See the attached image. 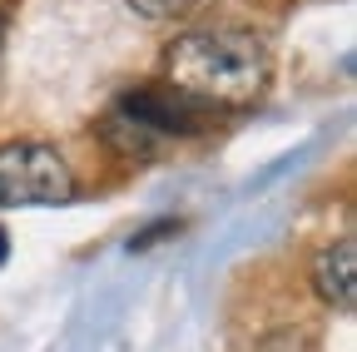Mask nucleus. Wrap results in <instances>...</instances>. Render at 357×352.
<instances>
[{
  "instance_id": "f257e3e1",
  "label": "nucleus",
  "mask_w": 357,
  "mask_h": 352,
  "mask_svg": "<svg viewBox=\"0 0 357 352\" xmlns=\"http://www.w3.org/2000/svg\"><path fill=\"white\" fill-rule=\"evenodd\" d=\"M273 60L263 35L243 25H199L184 30L164 50V79L174 95H184L204 109L213 105H253L263 95Z\"/></svg>"
},
{
  "instance_id": "f03ea898",
  "label": "nucleus",
  "mask_w": 357,
  "mask_h": 352,
  "mask_svg": "<svg viewBox=\"0 0 357 352\" xmlns=\"http://www.w3.org/2000/svg\"><path fill=\"white\" fill-rule=\"evenodd\" d=\"M70 199L75 174L55 144H0V208H45Z\"/></svg>"
},
{
  "instance_id": "7ed1b4c3",
  "label": "nucleus",
  "mask_w": 357,
  "mask_h": 352,
  "mask_svg": "<svg viewBox=\"0 0 357 352\" xmlns=\"http://www.w3.org/2000/svg\"><path fill=\"white\" fill-rule=\"evenodd\" d=\"M312 288L337 313H347L357 303V248H352V238H333L318 248V258H312Z\"/></svg>"
},
{
  "instance_id": "20e7f679",
  "label": "nucleus",
  "mask_w": 357,
  "mask_h": 352,
  "mask_svg": "<svg viewBox=\"0 0 357 352\" xmlns=\"http://www.w3.org/2000/svg\"><path fill=\"white\" fill-rule=\"evenodd\" d=\"M124 6H134L144 20H178V15L199 10V0H124Z\"/></svg>"
},
{
  "instance_id": "39448f33",
  "label": "nucleus",
  "mask_w": 357,
  "mask_h": 352,
  "mask_svg": "<svg viewBox=\"0 0 357 352\" xmlns=\"http://www.w3.org/2000/svg\"><path fill=\"white\" fill-rule=\"evenodd\" d=\"M0 243H6V238H0Z\"/></svg>"
}]
</instances>
